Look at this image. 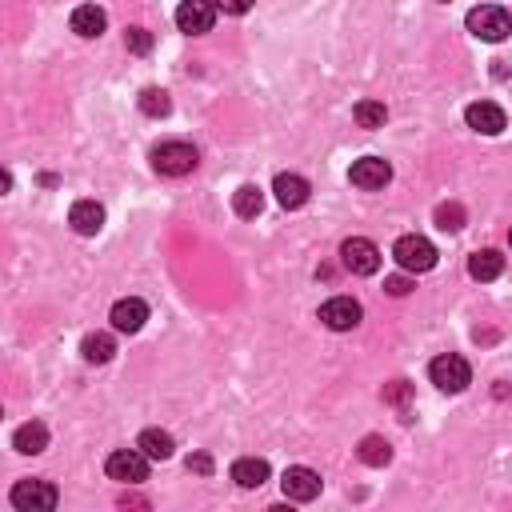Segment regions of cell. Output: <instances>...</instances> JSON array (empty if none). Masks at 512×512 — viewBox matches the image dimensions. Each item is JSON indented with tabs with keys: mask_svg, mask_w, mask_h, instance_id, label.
Listing matches in <instances>:
<instances>
[{
	"mask_svg": "<svg viewBox=\"0 0 512 512\" xmlns=\"http://www.w3.org/2000/svg\"><path fill=\"white\" fill-rule=\"evenodd\" d=\"M464 24H468V32L476 40L500 44V40H508V32H512V12L500 4H476L468 16H464Z\"/></svg>",
	"mask_w": 512,
	"mask_h": 512,
	"instance_id": "1",
	"label": "cell"
},
{
	"mask_svg": "<svg viewBox=\"0 0 512 512\" xmlns=\"http://www.w3.org/2000/svg\"><path fill=\"white\" fill-rule=\"evenodd\" d=\"M196 164H200L196 148L184 140H164L152 148V168H156L160 176H188Z\"/></svg>",
	"mask_w": 512,
	"mask_h": 512,
	"instance_id": "2",
	"label": "cell"
},
{
	"mask_svg": "<svg viewBox=\"0 0 512 512\" xmlns=\"http://www.w3.org/2000/svg\"><path fill=\"white\" fill-rule=\"evenodd\" d=\"M392 260H396L404 272H428L432 264H436V248H432L428 236L408 232V236H400L396 244H392Z\"/></svg>",
	"mask_w": 512,
	"mask_h": 512,
	"instance_id": "3",
	"label": "cell"
},
{
	"mask_svg": "<svg viewBox=\"0 0 512 512\" xmlns=\"http://www.w3.org/2000/svg\"><path fill=\"white\" fill-rule=\"evenodd\" d=\"M8 500H12V508H20V512H48L60 504V492H56L48 480H16Z\"/></svg>",
	"mask_w": 512,
	"mask_h": 512,
	"instance_id": "4",
	"label": "cell"
},
{
	"mask_svg": "<svg viewBox=\"0 0 512 512\" xmlns=\"http://www.w3.org/2000/svg\"><path fill=\"white\" fill-rule=\"evenodd\" d=\"M428 376L432 384H436L440 392H464L472 384V368L464 356H456V352H444V356H436L428 364Z\"/></svg>",
	"mask_w": 512,
	"mask_h": 512,
	"instance_id": "5",
	"label": "cell"
},
{
	"mask_svg": "<svg viewBox=\"0 0 512 512\" xmlns=\"http://www.w3.org/2000/svg\"><path fill=\"white\" fill-rule=\"evenodd\" d=\"M340 264L352 272V276H372L380 268V248L368 236H348L340 244Z\"/></svg>",
	"mask_w": 512,
	"mask_h": 512,
	"instance_id": "6",
	"label": "cell"
},
{
	"mask_svg": "<svg viewBox=\"0 0 512 512\" xmlns=\"http://www.w3.org/2000/svg\"><path fill=\"white\" fill-rule=\"evenodd\" d=\"M104 472L112 480H120V484H140V480H148V456L140 448H116L104 460Z\"/></svg>",
	"mask_w": 512,
	"mask_h": 512,
	"instance_id": "7",
	"label": "cell"
},
{
	"mask_svg": "<svg viewBox=\"0 0 512 512\" xmlns=\"http://www.w3.org/2000/svg\"><path fill=\"white\" fill-rule=\"evenodd\" d=\"M216 24V4L212 0H180V8H176V28L188 32V36H204V32H212Z\"/></svg>",
	"mask_w": 512,
	"mask_h": 512,
	"instance_id": "8",
	"label": "cell"
},
{
	"mask_svg": "<svg viewBox=\"0 0 512 512\" xmlns=\"http://www.w3.org/2000/svg\"><path fill=\"white\" fill-rule=\"evenodd\" d=\"M360 316H364V308L352 296H332V300L320 304V324L332 328V332H352L360 324Z\"/></svg>",
	"mask_w": 512,
	"mask_h": 512,
	"instance_id": "9",
	"label": "cell"
},
{
	"mask_svg": "<svg viewBox=\"0 0 512 512\" xmlns=\"http://www.w3.org/2000/svg\"><path fill=\"white\" fill-rule=\"evenodd\" d=\"M320 472H312V468H304V464H292V468H284V476H280V488H284V496L288 500H300V504H308V500H316L320 496Z\"/></svg>",
	"mask_w": 512,
	"mask_h": 512,
	"instance_id": "10",
	"label": "cell"
},
{
	"mask_svg": "<svg viewBox=\"0 0 512 512\" xmlns=\"http://www.w3.org/2000/svg\"><path fill=\"white\" fill-rule=\"evenodd\" d=\"M348 180L356 184V188H364V192H376V188H384V184L392 180V164L380 160V156H360L356 164L348 168Z\"/></svg>",
	"mask_w": 512,
	"mask_h": 512,
	"instance_id": "11",
	"label": "cell"
},
{
	"mask_svg": "<svg viewBox=\"0 0 512 512\" xmlns=\"http://www.w3.org/2000/svg\"><path fill=\"white\" fill-rule=\"evenodd\" d=\"M464 120H468V128H476V132H484V136H500L504 124H508L504 108H500V104H492V100L468 104V108H464Z\"/></svg>",
	"mask_w": 512,
	"mask_h": 512,
	"instance_id": "12",
	"label": "cell"
},
{
	"mask_svg": "<svg viewBox=\"0 0 512 512\" xmlns=\"http://www.w3.org/2000/svg\"><path fill=\"white\" fill-rule=\"evenodd\" d=\"M108 320H112V328H116V332H128V336H132V332H140L144 320H148V304H144L140 296H124V300L112 304Z\"/></svg>",
	"mask_w": 512,
	"mask_h": 512,
	"instance_id": "13",
	"label": "cell"
},
{
	"mask_svg": "<svg viewBox=\"0 0 512 512\" xmlns=\"http://www.w3.org/2000/svg\"><path fill=\"white\" fill-rule=\"evenodd\" d=\"M272 192H276V204L292 212V208H304V204H308V192H312V188H308V180H304V176L280 172L276 180H272Z\"/></svg>",
	"mask_w": 512,
	"mask_h": 512,
	"instance_id": "14",
	"label": "cell"
},
{
	"mask_svg": "<svg viewBox=\"0 0 512 512\" xmlns=\"http://www.w3.org/2000/svg\"><path fill=\"white\" fill-rule=\"evenodd\" d=\"M68 224L80 232V236H96V232L104 228V204H96V200H76V204L68 208Z\"/></svg>",
	"mask_w": 512,
	"mask_h": 512,
	"instance_id": "15",
	"label": "cell"
},
{
	"mask_svg": "<svg viewBox=\"0 0 512 512\" xmlns=\"http://www.w3.org/2000/svg\"><path fill=\"white\" fill-rule=\"evenodd\" d=\"M104 28H108V12H104V8H96V4L72 8V32H76V36L96 40Z\"/></svg>",
	"mask_w": 512,
	"mask_h": 512,
	"instance_id": "16",
	"label": "cell"
},
{
	"mask_svg": "<svg viewBox=\"0 0 512 512\" xmlns=\"http://www.w3.org/2000/svg\"><path fill=\"white\" fill-rule=\"evenodd\" d=\"M12 448L16 452H24V456H36V452H44L48 448V428L40 420H28V424H20V428L12 432Z\"/></svg>",
	"mask_w": 512,
	"mask_h": 512,
	"instance_id": "17",
	"label": "cell"
},
{
	"mask_svg": "<svg viewBox=\"0 0 512 512\" xmlns=\"http://www.w3.org/2000/svg\"><path fill=\"white\" fill-rule=\"evenodd\" d=\"M136 448H140L148 460H168L176 440H172V432H164V428H144L140 436H136Z\"/></svg>",
	"mask_w": 512,
	"mask_h": 512,
	"instance_id": "18",
	"label": "cell"
},
{
	"mask_svg": "<svg viewBox=\"0 0 512 512\" xmlns=\"http://www.w3.org/2000/svg\"><path fill=\"white\" fill-rule=\"evenodd\" d=\"M232 480H236L240 488H260L264 480H268V460H260V456H240V460L232 464Z\"/></svg>",
	"mask_w": 512,
	"mask_h": 512,
	"instance_id": "19",
	"label": "cell"
},
{
	"mask_svg": "<svg viewBox=\"0 0 512 512\" xmlns=\"http://www.w3.org/2000/svg\"><path fill=\"white\" fill-rule=\"evenodd\" d=\"M80 356H84L88 364H108V360L116 356V340H112L108 332H88L84 340H80Z\"/></svg>",
	"mask_w": 512,
	"mask_h": 512,
	"instance_id": "20",
	"label": "cell"
},
{
	"mask_svg": "<svg viewBox=\"0 0 512 512\" xmlns=\"http://www.w3.org/2000/svg\"><path fill=\"white\" fill-rule=\"evenodd\" d=\"M504 272V256L492 252V248H480V252H472L468 260V276L472 280H496Z\"/></svg>",
	"mask_w": 512,
	"mask_h": 512,
	"instance_id": "21",
	"label": "cell"
},
{
	"mask_svg": "<svg viewBox=\"0 0 512 512\" xmlns=\"http://www.w3.org/2000/svg\"><path fill=\"white\" fill-rule=\"evenodd\" d=\"M232 208H236V216L252 220V216H260V208H264V192L256 188V184H240V188L232 192Z\"/></svg>",
	"mask_w": 512,
	"mask_h": 512,
	"instance_id": "22",
	"label": "cell"
},
{
	"mask_svg": "<svg viewBox=\"0 0 512 512\" xmlns=\"http://www.w3.org/2000/svg\"><path fill=\"white\" fill-rule=\"evenodd\" d=\"M356 456L368 464V468H384V464L392 460V444L384 436H364L356 448Z\"/></svg>",
	"mask_w": 512,
	"mask_h": 512,
	"instance_id": "23",
	"label": "cell"
},
{
	"mask_svg": "<svg viewBox=\"0 0 512 512\" xmlns=\"http://www.w3.org/2000/svg\"><path fill=\"white\" fill-rule=\"evenodd\" d=\"M140 112H144V116H152V120H160V116L172 112V100H168L164 88H144V92H140Z\"/></svg>",
	"mask_w": 512,
	"mask_h": 512,
	"instance_id": "24",
	"label": "cell"
},
{
	"mask_svg": "<svg viewBox=\"0 0 512 512\" xmlns=\"http://www.w3.org/2000/svg\"><path fill=\"white\" fill-rule=\"evenodd\" d=\"M352 116H356L360 128H384V120H388V108H384L380 100H360L356 108H352Z\"/></svg>",
	"mask_w": 512,
	"mask_h": 512,
	"instance_id": "25",
	"label": "cell"
},
{
	"mask_svg": "<svg viewBox=\"0 0 512 512\" xmlns=\"http://www.w3.org/2000/svg\"><path fill=\"white\" fill-rule=\"evenodd\" d=\"M436 228L460 232V228H464V208H460V204H440V208H436Z\"/></svg>",
	"mask_w": 512,
	"mask_h": 512,
	"instance_id": "26",
	"label": "cell"
},
{
	"mask_svg": "<svg viewBox=\"0 0 512 512\" xmlns=\"http://www.w3.org/2000/svg\"><path fill=\"white\" fill-rule=\"evenodd\" d=\"M124 48L136 56H148L152 52V32L148 28H128L124 32Z\"/></svg>",
	"mask_w": 512,
	"mask_h": 512,
	"instance_id": "27",
	"label": "cell"
},
{
	"mask_svg": "<svg viewBox=\"0 0 512 512\" xmlns=\"http://www.w3.org/2000/svg\"><path fill=\"white\" fill-rule=\"evenodd\" d=\"M408 396H412V384H408V380H392L388 388H384V400H388V404H396V408H404Z\"/></svg>",
	"mask_w": 512,
	"mask_h": 512,
	"instance_id": "28",
	"label": "cell"
},
{
	"mask_svg": "<svg viewBox=\"0 0 512 512\" xmlns=\"http://www.w3.org/2000/svg\"><path fill=\"white\" fill-rule=\"evenodd\" d=\"M384 292H388V296H408V292H412V280H408V276H384Z\"/></svg>",
	"mask_w": 512,
	"mask_h": 512,
	"instance_id": "29",
	"label": "cell"
},
{
	"mask_svg": "<svg viewBox=\"0 0 512 512\" xmlns=\"http://www.w3.org/2000/svg\"><path fill=\"white\" fill-rule=\"evenodd\" d=\"M220 12H228V16H244L248 8H252V0H212Z\"/></svg>",
	"mask_w": 512,
	"mask_h": 512,
	"instance_id": "30",
	"label": "cell"
},
{
	"mask_svg": "<svg viewBox=\"0 0 512 512\" xmlns=\"http://www.w3.org/2000/svg\"><path fill=\"white\" fill-rule=\"evenodd\" d=\"M188 472H196V476H208V472H212V456H204V452L188 456Z\"/></svg>",
	"mask_w": 512,
	"mask_h": 512,
	"instance_id": "31",
	"label": "cell"
},
{
	"mask_svg": "<svg viewBox=\"0 0 512 512\" xmlns=\"http://www.w3.org/2000/svg\"><path fill=\"white\" fill-rule=\"evenodd\" d=\"M508 240H512V232H508Z\"/></svg>",
	"mask_w": 512,
	"mask_h": 512,
	"instance_id": "32",
	"label": "cell"
}]
</instances>
